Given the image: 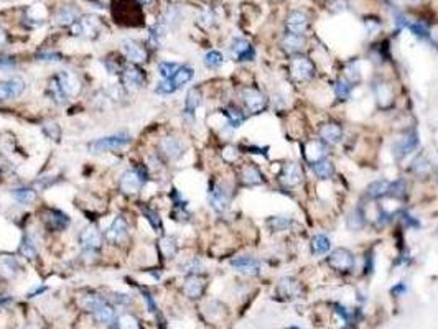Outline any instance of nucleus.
I'll return each instance as SVG.
<instances>
[{"label":"nucleus","instance_id":"nucleus-1","mask_svg":"<svg viewBox=\"0 0 438 329\" xmlns=\"http://www.w3.org/2000/svg\"><path fill=\"white\" fill-rule=\"evenodd\" d=\"M129 143H130V135L116 134V135H109V137H101V138H98V140L91 142L87 145V150L91 153H94V155H99V153L121 150L124 147H127Z\"/></svg>","mask_w":438,"mask_h":329},{"label":"nucleus","instance_id":"nucleus-2","mask_svg":"<svg viewBox=\"0 0 438 329\" xmlns=\"http://www.w3.org/2000/svg\"><path fill=\"white\" fill-rule=\"evenodd\" d=\"M290 74L298 83L308 81L315 74V64L307 56H293L290 61Z\"/></svg>","mask_w":438,"mask_h":329},{"label":"nucleus","instance_id":"nucleus-3","mask_svg":"<svg viewBox=\"0 0 438 329\" xmlns=\"http://www.w3.org/2000/svg\"><path fill=\"white\" fill-rule=\"evenodd\" d=\"M101 32V20L94 15H86L76 23L71 25V33L74 36H87V38H96Z\"/></svg>","mask_w":438,"mask_h":329},{"label":"nucleus","instance_id":"nucleus-4","mask_svg":"<svg viewBox=\"0 0 438 329\" xmlns=\"http://www.w3.org/2000/svg\"><path fill=\"white\" fill-rule=\"evenodd\" d=\"M145 180L147 178H145V173L142 171V168L127 170L121 176V189L127 194H135L145 185Z\"/></svg>","mask_w":438,"mask_h":329},{"label":"nucleus","instance_id":"nucleus-5","mask_svg":"<svg viewBox=\"0 0 438 329\" xmlns=\"http://www.w3.org/2000/svg\"><path fill=\"white\" fill-rule=\"evenodd\" d=\"M328 263L333 270H336V272H351L354 268V255L348 250V248L338 247L330 254Z\"/></svg>","mask_w":438,"mask_h":329},{"label":"nucleus","instance_id":"nucleus-6","mask_svg":"<svg viewBox=\"0 0 438 329\" xmlns=\"http://www.w3.org/2000/svg\"><path fill=\"white\" fill-rule=\"evenodd\" d=\"M242 102L247 111L252 114H261L267 107L265 96L261 91L254 89V87H246V89H242Z\"/></svg>","mask_w":438,"mask_h":329},{"label":"nucleus","instance_id":"nucleus-7","mask_svg":"<svg viewBox=\"0 0 438 329\" xmlns=\"http://www.w3.org/2000/svg\"><path fill=\"white\" fill-rule=\"evenodd\" d=\"M279 181L282 183L284 186L288 188H295L298 186L300 183L303 181V171H302V166L298 163H285L282 166L280 174H279Z\"/></svg>","mask_w":438,"mask_h":329},{"label":"nucleus","instance_id":"nucleus-8","mask_svg":"<svg viewBox=\"0 0 438 329\" xmlns=\"http://www.w3.org/2000/svg\"><path fill=\"white\" fill-rule=\"evenodd\" d=\"M417 147H419L417 134H415V132H409V134H405L404 137H400L399 140L394 143L392 151H394V155H396L397 160H404L405 157H409Z\"/></svg>","mask_w":438,"mask_h":329},{"label":"nucleus","instance_id":"nucleus-9","mask_svg":"<svg viewBox=\"0 0 438 329\" xmlns=\"http://www.w3.org/2000/svg\"><path fill=\"white\" fill-rule=\"evenodd\" d=\"M25 81L20 78H10L0 81V100H10L20 97L25 91Z\"/></svg>","mask_w":438,"mask_h":329},{"label":"nucleus","instance_id":"nucleus-10","mask_svg":"<svg viewBox=\"0 0 438 329\" xmlns=\"http://www.w3.org/2000/svg\"><path fill=\"white\" fill-rule=\"evenodd\" d=\"M102 244V237L98 232V229L94 227H87L83 232L79 234V245L83 248L84 254H96L101 248Z\"/></svg>","mask_w":438,"mask_h":329},{"label":"nucleus","instance_id":"nucleus-11","mask_svg":"<svg viewBox=\"0 0 438 329\" xmlns=\"http://www.w3.org/2000/svg\"><path fill=\"white\" fill-rule=\"evenodd\" d=\"M208 201H210L211 208L214 211L222 213V211L229 206V191L222 185L214 183V185L210 188V191H208Z\"/></svg>","mask_w":438,"mask_h":329},{"label":"nucleus","instance_id":"nucleus-12","mask_svg":"<svg viewBox=\"0 0 438 329\" xmlns=\"http://www.w3.org/2000/svg\"><path fill=\"white\" fill-rule=\"evenodd\" d=\"M127 236H129L127 222H125L121 216H117L106 231V239L110 244H121L127 239Z\"/></svg>","mask_w":438,"mask_h":329},{"label":"nucleus","instance_id":"nucleus-13","mask_svg":"<svg viewBox=\"0 0 438 329\" xmlns=\"http://www.w3.org/2000/svg\"><path fill=\"white\" fill-rule=\"evenodd\" d=\"M231 267L236 272L250 275V276L259 275V272H261V263H259V260L254 257H249V255H242V257L231 260Z\"/></svg>","mask_w":438,"mask_h":329},{"label":"nucleus","instance_id":"nucleus-14","mask_svg":"<svg viewBox=\"0 0 438 329\" xmlns=\"http://www.w3.org/2000/svg\"><path fill=\"white\" fill-rule=\"evenodd\" d=\"M231 53L237 58V61H252L256 56V51L250 46V43L246 38H241V36L233 40Z\"/></svg>","mask_w":438,"mask_h":329},{"label":"nucleus","instance_id":"nucleus-15","mask_svg":"<svg viewBox=\"0 0 438 329\" xmlns=\"http://www.w3.org/2000/svg\"><path fill=\"white\" fill-rule=\"evenodd\" d=\"M122 49L125 58L132 63V64H142L147 61V51L139 45L137 41L133 40H124L122 41Z\"/></svg>","mask_w":438,"mask_h":329},{"label":"nucleus","instance_id":"nucleus-16","mask_svg":"<svg viewBox=\"0 0 438 329\" xmlns=\"http://www.w3.org/2000/svg\"><path fill=\"white\" fill-rule=\"evenodd\" d=\"M56 79H58L59 86H61L63 92H64L68 97L79 94V91H81V83H79V79L73 74V72H70V71H61V72H58Z\"/></svg>","mask_w":438,"mask_h":329},{"label":"nucleus","instance_id":"nucleus-17","mask_svg":"<svg viewBox=\"0 0 438 329\" xmlns=\"http://www.w3.org/2000/svg\"><path fill=\"white\" fill-rule=\"evenodd\" d=\"M320 137H321L323 142L336 145L343 140V127L336 122L323 123V125L320 127Z\"/></svg>","mask_w":438,"mask_h":329},{"label":"nucleus","instance_id":"nucleus-18","mask_svg":"<svg viewBox=\"0 0 438 329\" xmlns=\"http://www.w3.org/2000/svg\"><path fill=\"white\" fill-rule=\"evenodd\" d=\"M308 27V17L303 12H292L287 18V33L303 35Z\"/></svg>","mask_w":438,"mask_h":329},{"label":"nucleus","instance_id":"nucleus-19","mask_svg":"<svg viewBox=\"0 0 438 329\" xmlns=\"http://www.w3.org/2000/svg\"><path fill=\"white\" fill-rule=\"evenodd\" d=\"M145 81L142 69H139L135 64H127L122 69V83L127 87H140Z\"/></svg>","mask_w":438,"mask_h":329},{"label":"nucleus","instance_id":"nucleus-20","mask_svg":"<svg viewBox=\"0 0 438 329\" xmlns=\"http://www.w3.org/2000/svg\"><path fill=\"white\" fill-rule=\"evenodd\" d=\"M160 148L162 151L165 153L168 160H178L181 155H183V143L181 140H178L176 137H167L163 138L162 143H160Z\"/></svg>","mask_w":438,"mask_h":329},{"label":"nucleus","instance_id":"nucleus-21","mask_svg":"<svg viewBox=\"0 0 438 329\" xmlns=\"http://www.w3.org/2000/svg\"><path fill=\"white\" fill-rule=\"evenodd\" d=\"M279 293L285 298H298L303 293V288L296 280L290 279V276H285V279H282L279 282Z\"/></svg>","mask_w":438,"mask_h":329},{"label":"nucleus","instance_id":"nucleus-22","mask_svg":"<svg viewBox=\"0 0 438 329\" xmlns=\"http://www.w3.org/2000/svg\"><path fill=\"white\" fill-rule=\"evenodd\" d=\"M47 219V224L50 229H55V231H64L66 227L70 225V217L68 214H64L63 211H58V209H50L48 211V216L44 217Z\"/></svg>","mask_w":438,"mask_h":329},{"label":"nucleus","instance_id":"nucleus-23","mask_svg":"<svg viewBox=\"0 0 438 329\" xmlns=\"http://www.w3.org/2000/svg\"><path fill=\"white\" fill-rule=\"evenodd\" d=\"M204 287H206V283H204V280L201 279V276H199V275H190L187 279V282H185L183 290H185V293H187V296L199 298L203 295Z\"/></svg>","mask_w":438,"mask_h":329},{"label":"nucleus","instance_id":"nucleus-24","mask_svg":"<svg viewBox=\"0 0 438 329\" xmlns=\"http://www.w3.org/2000/svg\"><path fill=\"white\" fill-rule=\"evenodd\" d=\"M326 157V148L325 143L320 138V140H310L305 147V158L308 160V163H315L318 160H323Z\"/></svg>","mask_w":438,"mask_h":329},{"label":"nucleus","instance_id":"nucleus-25","mask_svg":"<svg viewBox=\"0 0 438 329\" xmlns=\"http://www.w3.org/2000/svg\"><path fill=\"white\" fill-rule=\"evenodd\" d=\"M390 181L389 180H376L366 188V194L371 199H381L384 196H389Z\"/></svg>","mask_w":438,"mask_h":329},{"label":"nucleus","instance_id":"nucleus-26","mask_svg":"<svg viewBox=\"0 0 438 329\" xmlns=\"http://www.w3.org/2000/svg\"><path fill=\"white\" fill-rule=\"evenodd\" d=\"M241 178H242V183L247 186H257V185H262L264 183V178H262V173L261 170L256 166V165H246L242 168L241 171Z\"/></svg>","mask_w":438,"mask_h":329},{"label":"nucleus","instance_id":"nucleus-27","mask_svg":"<svg viewBox=\"0 0 438 329\" xmlns=\"http://www.w3.org/2000/svg\"><path fill=\"white\" fill-rule=\"evenodd\" d=\"M374 94H376L377 102H379L382 107H389L392 104V100H394V92H392L390 86L385 83H376Z\"/></svg>","mask_w":438,"mask_h":329},{"label":"nucleus","instance_id":"nucleus-28","mask_svg":"<svg viewBox=\"0 0 438 329\" xmlns=\"http://www.w3.org/2000/svg\"><path fill=\"white\" fill-rule=\"evenodd\" d=\"M78 10L74 9V7H71V5H64V7H61V9H59L58 12H56V21L59 25H64V27H71L73 23H76L78 21Z\"/></svg>","mask_w":438,"mask_h":329},{"label":"nucleus","instance_id":"nucleus-29","mask_svg":"<svg viewBox=\"0 0 438 329\" xmlns=\"http://www.w3.org/2000/svg\"><path fill=\"white\" fill-rule=\"evenodd\" d=\"M93 316L94 319L98 321L99 324H104V326H109L114 323L116 319V313H114V308L112 306H109L107 303L101 305L98 310L93 311Z\"/></svg>","mask_w":438,"mask_h":329},{"label":"nucleus","instance_id":"nucleus-30","mask_svg":"<svg viewBox=\"0 0 438 329\" xmlns=\"http://www.w3.org/2000/svg\"><path fill=\"white\" fill-rule=\"evenodd\" d=\"M282 45H284V49H287L288 53H300L303 49V45H305V38L303 35H293V33H287L282 40Z\"/></svg>","mask_w":438,"mask_h":329},{"label":"nucleus","instance_id":"nucleus-31","mask_svg":"<svg viewBox=\"0 0 438 329\" xmlns=\"http://www.w3.org/2000/svg\"><path fill=\"white\" fill-rule=\"evenodd\" d=\"M364 224H366V214L361 208L353 209L351 213L346 216V225H348V229H351L353 232L361 231L364 227Z\"/></svg>","mask_w":438,"mask_h":329},{"label":"nucleus","instance_id":"nucleus-32","mask_svg":"<svg viewBox=\"0 0 438 329\" xmlns=\"http://www.w3.org/2000/svg\"><path fill=\"white\" fill-rule=\"evenodd\" d=\"M311 170H313V173L316 174L320 180H328L333 176V173H335V166H333V163L330 162V160H318V162L311 163Z\"/></svg>","mask_w":438,"mask_h":329},{"label":"nucleus","instance_id":"nucleus-33","mask_svg":"<svg viewBox=\"0 0 438 329\" xmlns=\"http://www.w3.org/2000/svg\"><path fill=\"white\" fill-rule=\"evenodd\" d=\"M310 247H311V254L313 255H325L326 252H330L331 248V240L325 236V234H316V236L311 239L310 242Z\"/></svg>","mask_w":438,"mask_h":329},{"label":"nucleus","instance_id":"nucleus-34","mask_svg":"<svg viewBox=\"0 0 438 329\" xmlns=\"http://www.w3.org/2000/svg\"><path fill=\"white\" fill-rule=\"evenodd\" d=\"M12 196L20 204H25V206L33 204L35 199H36V193H35V189H32V188H15V189H12Z\"/></svg>","mask_w":438,"mask_h":329},{"label":"nucleus","instance_id":"nucleus-35","mask_svg":"<svg viewBox=\"0 0 438 329\" xmlns=\"http://www.w3.org/2000/svg\"><path fill=\"white\" fill-rule=\"evenodd\" d=\"M333 89H335V94L339 100H348L351 96L353 84L348 81L346 78H338L335 81V86H333Z\"/></svg>","mask_w":438,"mask_h":329},{"label":"nucleus","instance_id":"nucleus-36","mask_svg":"<svg viewBox=\"0 0 438 329\" xmlns=\"http://www.w3.org/2000/svg\"><path fill=\"white\" fill-rule=\"evenodd\" d=\"M199 104H201V92H199V89H196V87H193V89L188 91L187 94V100H185V112L187 114H195V111L199 107Z\"/></svg>","mask_w":438,"mask_h":329},{"label":"nucleus","instance_id":"nucleus-37","mask_svg":"<svg viewBox=\"0 0 438 329\" xmlns=\"http://www.w3.org/2000/svg\"><path fill=\"white\" fill-rule=\"evenodd\" d=\"M193 76H195V71H193V68H190V66H181V68L175 72V76L172 78V83L175 84V87L178 89V87H181L187 83H190L193 79Z\"/></svg>","mask_w":438,"mask_h":329},{"label":"nucleus","instance_id":"nucleus-38","mask_svg":"<svg viewBox=\"0 0 438 329\" xmlns=\"http://www.w3.org/2000/svg\"><path fill=\"white\" fill-rule=\"evenodd\" d=\"M292 224H293V221L292 219H288L287 216H273L267 221V225H269L273 232H284L290 227Z\"/></svg>","mask_w":438,"mask_h":329},{"label":"nucleus","instance_id":"nucleus-39","mask_svg":"<svg viewBox=\"0 0 438 329\" xmlns=\"http://www.w3.org/2000/svg\"><path fill=\"white\" fill-rule=\"evenodd\" d=\"M224 115H226V119L229 122V125L234 127V129L241 127L242 122L246 120V115H244V112L241 111V109H237V107H227Z\"/></svg>","mask_w":438,"mask_h":329},{"label":"nucleus","instance_id":"nucleus-40","mask_svg":"<svg viewBox=\"0 0 438 329\" xmlns=\"http://www.w3.org/2000/svg\"><path fill=\"white\" fill-rule=\"evenodd\" d=\"M204 66L208 69H218L222 66V63H224V58H222V55L219 53V51L216 49H211L208 51V53L204 55V60H203Z\"/></svg>","mask_w":438,"mask_h":329},{"label":"nucleus","instance_id":"nucleus-41","mask_svg":"<svg viewBox=\"0 0 438 329\" xmlns=\"http://www.w3.org/2000/svg\"><path fill=\"white\" fill-rule=\"evenodd\" d=\"M181 66L178 63H172V61H162L158 64V72L162 79H172L175 76V72L180 69Z\"/></svg>","mask_w":438,"mask_h":329},{"label":"nucleus","instance_id":"nucleus-42","mask_svg":"<svg viewBox=\"0 0 438 329\" xmlns=\"http://www.w3.org/2000/svg\"><path fill=\"white\" fill-rule=\"evenodd\" d=\"M50 96H51V99H53L56 104H64L66 102V94L63 92V89H61V86H59V83H58V79L55 78V79H51L50 81Z\"/></svg>","mask_w":438,"mask_h":329},{"label":"nucleus","instance_id":"nucleus-43","mask_svg":"<svg viewBox=\"0 0 438 329\" xmlns=\"http://www.w3.org/2000/svg\"><path fill=\"white\" fill-rule=\"evenodd\" d=\"M106 303V299L104 298H101L99 295H87V296H84V299H83V306H84V310L86 311H89V313H93V311H96L99 308L101 305H104Z\"/></svg>","mask_w":438,"mask_h":329},{"label":"nucleus","instance_id":"nucleus-44","mask_svg":"<svg viewBox=\"0 0 438 329\" xmlns=\"http://www.w3.org/2000/svg\"><path fill=\"white\" fill-rule=\"evenodd\" d=\"M0 268H2V272L5 275L13 276L15 273L18 272V262L15 260L13 257H4L2 260H0Z\"/></svg>","mask_w":438,"mask_h":329},{"label":"nucleus","instance_id":"nucleus-45","mask_svg":"<svg viewBox=\"0 0 438 329\" xmlns=\"http://www.w3.org/2000/svg\"><path fill=\"white\" fill-rule=\"evenodd\" d=\"M117 329H140L139 321L132 314H122L117 318Z\"/></svg>","mask_w":438,"mask_h":329},{"label":"nucleus","instance_id":"nucleus-46","mask_svg":"<svg viewBox=\"0 0 438 329\" xmlns=\"http://www.w3.org/2000/svg\"><path fill=\"white\" fill-rule=\"evenodd\" d=\"M20 254L27 259H35L36 257V245L30 237H25L24 242L20 245Z\"/></svg>","mask_w":438,"mask_h":329},{"label":"nucleus","instance_id":"nucleus-47","mask_svg":"<svg viewBox=\"0 0 438 329\" xmlns=\"http://www.w3.org/2000/svg\"><path fill=\"white\" fill-rule=\"evenodd\" d=\"M142 213H144V216L147 217V221L152 224V227L153 229H162V219H160V216H158V213L157 211H153V209H150V208H142Z\"/></svg>","mask_w":438,"mask_h":329},{"label":"nucleus","instance_id":"nucleus-48","mask_svg":"<svg viewBox=\"0 0 438 329\" xmlns=\"http://www.w3.org/2000/svg\"><path fill=\"white\" fill-rule=\"evenodd\" d=\"M203 268V263L199 262L198 259H191L188 262H185L181 265V272H187V273H191V275H198L199 272H201Z\"/></svg>","mask_w":438,"mask_h":329},{"label":"nucleus","instance_id":"nucleus-49","mask_svg":"<svg viewBox=\"0 0 438 329\" xmlns=\"http://www.w3.org/2000/svg\"><path fill=\"white\" fill-rule=\"evenodd\" d=\"M409 30L415 35L419 36V38H430V32L428 28L425 27V23H420V21H415V23H409Z\"/></svg>","mask_w":438,"mask_h":329},{"label":"nucleus","instance_id":"nucleus-50","mask_svg":"<svg viewBox=\"0 0 438 329\" xmlns=\"http://www.w3.org/2000/svg\"><path fill=\"white\" fill-rule=\"evenodd\" d=\"M160 247H162V250H163V254L167 255V257H173V255L176 254V242H175L172 237L162 239Z\"/></svg>","mask_w":438,"mask_h":329},{"label":"nucleus","instance_id":"nucleus-51","mask_svg":"<svg viewBox=\"0 0 438 329\" xmlns=\"http://www.w3.org/2000/svg\"><path fill=\"white\" fill-rule=\"evenodd\" d=\"M36 58L40 61H61V55L58 51H51V49H41L36 53Z\"/></svg>","mask_w":438,"mask_h":329},{"label":"nucleus","instance_id":"nucleus-52","mask_svg":"<svg viewBox=\"0 0 438 329\" xmlns=\"http://www.w3.org/2000/svg\"><path fill=\"white\" fill-rule=\"evenodd\" d=\"M344 78H346L348 81H350L351 84H356L358 81H361V72L358 71V68H356V64H354V63H351V64L346 68Z\"/></svg>","mask_w":438,"mask_h":329},{"label":"nucleus","instance_id":"nucleus-53","mask_svg":"<svg viewBox=\"0 0 438 329\" xmlns=\"http://www.w3.org/2000/svg\"><path fill=\"white\" fill-rule=\"evenodd\" d=\"M106 68L110 74H117L119 71H122L125 66L122 64V61H119V58H107L106 60Z\"/></svg>","mask_w":438,"mask_h":329},{"label":"nucleus","instance_id":"nucleus-54","mask_svg":"<svg viewBox=\"0 0 438 329\" xmlns=\"http://www.w3.org/2000/svg\"><path fill=\"white\" fill-rule=\"evenodd\" d=\"M412 170H413L415 173H419V174H425V173L430 170V165H428V162H427L424 157H419V158L413 162Z\"/></svg>","mask_w":438,"mask_h":329},{"label":"nucleus","instance_id":"nucleus-55","mask_svg":"<svg viewBox=\"0 0 438 329\" xmlns=\"http://www.w3.org/2000/svg\"><path fill=\"white\" fill-rule=\"evenodd\" d=\"M175 91H176V87L172 83V79H162V83L157 86V92L158 94H172Z\"/></svg>","mask_w":438,"mask_h":329},{"label":"nucleus","instance_id":"nucleus-56","mask_svg":"<svg viewBox=\"0 0 438 329\" xmlns=\"http://www.w3.org/2000/svg\"><path fill=\"white\" fill-rule=\"evenodd\" d=\"M44 130H47L48 137L55 138V140H58V138H59V127H58V123H55V122H47V123H44Z\"/></svg>","mask_w":438,"mask_h":329},{"label":"nucleus","instance_id":"nucleus-57","mask_svg":"<svg viewBox=\"0 0 438 329\" xmlns=\"http://www.w3.org/2000/svg\"><path fill=\"white\" fill-rule=\"evenodd\" d=\"M15 61L12 60V58H5V56H0V69L4 71H9V69H13L15 68Z\"/></svg>","mask_w":438,"mask_h":329},{"label":"nucleus","instance_id":"nucleus-58","mask_svg":"<svg viewBox=\"0 0 438 329\" xmlns=\"http://www.w3.org/2000/svg\"><path fill=\"white\" fill-rule=\"evenodd\" d=\"M109 94H112V99H121L124 94H122V89L119 86H112L109 89Z\"/></svg>","mask_w":438,"mask_h":329},{"label":"nucleus","instance_id":"nucleus-59","mask_svg":"<svg viewBox=\"0 0 438 329\" xmlns=\"http://www.w3.org/2000/svg\"><path fill=\"white\" fill-rule=\"evenodd\" d=\"M404 291H405V285H404V283H400V285H397V287H396L394 290H392V293H394V295H396V293H399V295H400V293H404Z\"/></svg>","mask_w":438,"mask_h":329},{"label":"nucleus","instance_id":"nucleus-60","mask_svg":"<svg viewBox=\"0 0 438 329\" xmlns=\"http://www.w3.org/2000/svg\"><path fill=\"white\" fill-rule=\"evenodd\" d=\"M5 41H7V36H5V33H4V32H0V46H2V45H5Z\"/></svg>","mask_w":438,"mask_h":329},{"label":"nucleus","instance_id":"nucleus-61","mask_svg":"<svg viewBox=\"0 0 438 329\" xmlns=\"http://www.w3.org/2000/svg\"><path fill=\"white\" fill-rule=\"evenodd\" d=\"M139 2L142 5H148V4H152V0H139Z\"/></svg>","mask_w":438,"mask_h":329},{"label":"nucleus","instance_id":"nucleus-62","mask_svg":"<svg viewBox=\"0 0 438 329\" xmlns=\"http://www.w3.org/2000/svg\"><path fill=\"white\" fill-rule=\"evenodd\" d=\"M409 2H412V4H417V2H419V0H409Z\"/></svg>","mask_w":438,"mask_h":329},{"label":"nucleus","instance_id":"nucleus-63","mask_svg":"<svg viewBox=\"0 0 438 329\" xmlns=\"http://www.w3.org/2000/svg\"><path fill=\"white\" fill-rule=\"evenodd\" d=\"M290 329H298V327H290Z\"/></svg>","mask_w":438,"mask_h":329}]
</instances>
